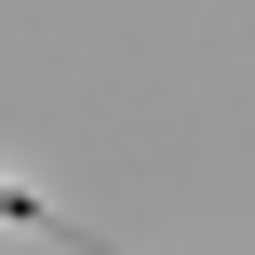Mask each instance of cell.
<instances>
[{"instance_id":"1","label":"cell","mask_w":255,"mask_h":255,"mask_svg":"<svg viewBox=\"0 0 255 255\" xmlns=\"http://www.w3.org/2000/svg\"><path fill=\"white\" fill-rule=\"evenodd\" d=\"M0 229H40V242H67V255H108L81 215H54V202H27V188H0Z\"/></svg>"}]
</instances>
